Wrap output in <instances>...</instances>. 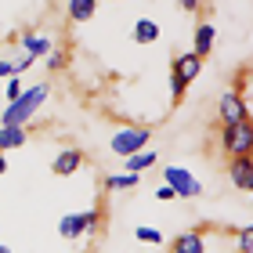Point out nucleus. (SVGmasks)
I'll list each match as a JSON object with an SVG mask.
<instances>
[{
    "label": "nucleus",
    "instance_id": "obj_1",
    "mask_svg": "<svg viewBox=\"0 0 253 253\" xmlns=\"http://www.w3.org/2000/svg\"><path fill=\"white\" fill-rule=\"evenodd\" d=\"M47 94H51L47 84L26 87L18 101H7V105H4V112H0V126H26V123L40 112V105L47 101Z\"/></svg>",
    "mask_w": 253,
    "mask_h": 253
},
{
    "label": "nucleus",
    "instance_id": "obj_2",
    "mask_svg": "<svg viewBox=\"0 0 253 253\" xmlns=\"http://www.w3.org/2000/svg\"><path fill=\"white\" fill-rule=\"evenodd\" d=\"M148 141H152V130H148V126H120V130H112V137H109V152L120 156V159H130L134 152L148 148Z\"/></svg>",
    "mask_w": 253,
    "mask_h": 253
},
{
    "label": "nucleus",
    "instance_id": "obj_3",
    "mask_svg": "<svg viewBox=\"0 0 253 253\" xmlns=\"http://www.w3.org/2000/svg\"><path fill=\"white\" fill-rule=\"evenodd\" d=\"M98 221H101L98 210L62 213V217H58V235L65 239V243H76V239H84V235H94V232H98Z\"/></svg>",
    "mask_w": 253,
    "mask_h": 253
},
{
    "label": "nucleus",
    "instance_id": "obj_4",
    "mask_svg": "<svg viewBox=\"0 0 253 253\" xmlns=\"http://www.w3.org/2000/svg\"><path fill=\"white\" fill-rule=\"evenodd\" d=\"M163 185H167V188H174L177 199H199V195H203V181L195 177L192 170L174 167V163H167V167H163Z\"/></svg>",
    "mask_w": 253,
    "mask_h": 253
},
{
    "label": "nucleus",
    "instance_id": "obj_5",
    "mask_svg": "<svg viewBox=\"0 0 253 253\" xmlns=\"http://www.w3.org/2000/svg\"><path fill=\"white\" fill-rule=\"evenodd\" d=\"M221 148H224L232 159L253 156V120L235 123V126H224V130H221Z\"/></svg>",
    "mask_w": 253,
    "mask_h": 253
},
{
    "label": "nucleus",
    "instance_id": "obj_6",
    "mask_svg": "<svg viewBox=\"0 0 253 253\" xmlns=\"http://www.w3.org/2000/svg\"><path fill=\"white\" fill-rule=\"evenodd\" d=\"M217 116H221L224 126H235V123H246L250 120V109H246V98L239 94L235 87H228L221 101H217Z\"/></svg>",
    "mask_w": 253,
    "mask_h": 253
},
{
    "label": "nucleus",
    "instance_id": "obj_7",
    "mask_svg": "<svg viewBox=\"0 0 253 253\" xmlns=\"http://www.w3.org/2000/svg\"><path fill=\"white\" fill-rule=\"evenodd\" d=\"M18 47H22V54H29V58H47V54L54 51V40L47 37V33H22Z\"/></svg>",
    "mask_w": 253,
    "mask_h": 253
},
{
    "label": "nucleus",
    "instance_id": "obj_8",
    "mask_svg": "<svg viewBox=\"0 0 253 253\" xmlns=\"http://www.w3.org/2000/svg\"><path fill=\"white\" fill-rule=\"evenodd\" d=\"M80 167H84V152H80V148H62V152L51 159V174L54 177H73Z\"/></svg>",
    "mask_w": 253,
    "mask_h": 253
},
{
    "label": "nucleus",
    "instance_id": "obj_9",
    "mask_svg": "<svg viewBox=\"0 0 253 253\" xmlns=\"http://www.w3.org/2000/svg\"><path fill=\"white\" fill-rule=\"evenodd\" d=\"M228 177L239 192H250L253 195V156H243V159H232L228 163Z\"/></svg>",
    "mask_w": 253,
    "mask_h": 253
},
{
    "label": "nucleus",
    "instance_id": "obj_10",
    "mask_svg": "<svg viewBox=\"0 0 253 253\" xmlns=\"http://www.w3.org/2000/svg\"><path fill=\"white\" fill-rule=\"evenodd\" d=\"M213 43H217V29H213V22H199L195 26V37H192V54L195 58H206V54L213 51Z\"/></svg>",
    "mask_w": 253,
    "mask_h": 253
},
{
    "label": "nucleus",
    "instance_id": "obj_11",
    "mask_svg": "<svg viewBox=\"0 0 253 253\" xmlns=\"http://www.w3.org/2000/svg\"><path fill=\"white\" fill-rule=\"evenodd\" d=\"M170 73H174V76L181 80V84H192V80L203 73V58H195L192 51H185V54H177V58H174Z\"/></svg>",
    "mask_w": 253,
    "mask_h": 253
},
{
    "label": "nucleus",
    "instance_id": "obj_12",
    "mask_svg": "<svg viewBox=\"0 0 253 253\" xmlns=\"http://www.w3.org/2000/svg\"><path fill=\"white\" fill-rule=\"evenodd\" d=\"M159 163V152H156V148H141V152H134L130 159H123V174H137V177H141L145 174V170H152Z\"/></svg>",
    "mask_w": 253,
    "mask_h": 253
},
{
    "label": "nucleus",
    "instance_id": "obj_13",
    "mask_svg": "<svg viewBox=\"0 0 253 253\" xmlns=\"http://www.w3.org/2000/svg\"><path fill=\"white\" fill-rule=\"evenodd\" d=\"M170 253H206V235L203 232H181L170 243Z\"/></svg>",
    "mask_w": 253,
    "mask_h": 253
},
{
    "label": "nucleus",
    "instance_id": "obj_14",
    "mask_svg": "<svg viewBox=\"0 0 253 253\" xmlns=\"http://www.w3.org/2000/svg\"><path fill=\"white\" fill-rule=\"evenodd\" d=\"M29 141L26 126H0V152H11V148H22Z\"/></svg>",
    "mask_w": 253,
    "mask_h": 253
},
{
    "label": "nucleus",
    "instance_id": "obj_15",
    "mask_svg": "<svg viewBox=\"0 0 253 253\" xmlns=\"http://www.w3.org/2000/svg\"><path fill=\"white\" fill-rule=\"evenodd\" d=\"M159 29L152 18H134V29H130V37H134V43H156L159 40Z\"/></svg>",
    "mask_w": 253,
    "mask_h": 253
},
{
    "label": "nucleus",
    "instance_id": "obj_16",
    "mask_svg": "<svg viewBox=\"0 0 253 253\" xmlns=\"http://www.w3.org/2000/svg\"><path fill=\"white\" fill-rule=\"evenodd\" d=\"M65 15L73 18V22H87V18L98 15V0H69V4H65Z\"/></svg>",
    "mask_w": 253,
    "mask_h": 253
},
{
    "label": "nucleus",
    "instance_id": "obj_17",
    "mask_svg": "<svg viewBox=\"0 0 253 253\" xmlns=\"http://www.w3.org/2000/svg\"><path fill=\"white\" fill-rule=\"evenodd\" d=\"M141 185V177L137 174H109L105 177V188L109 192H123V188H137Z\"/></svg>",
    "mask_w": 253,
    "mask_h": 253
},
{
    "label": "nucleus",
    "instance_id": "obj_18",
    "mask_svg": "<svg viewBox=\"0 0 253 253\" xmlns=\"http://www.w3.org/2000/svg\"><path fill=\"white\" fill-rule=\"evenodd\" d=\"M134 239H137V243H148V246H159V243H163V232H156V228L137 224V228H134Z\"/></svg>",
    "mask_w": 253,
    "mask_h": 253
},
{
    "label": "nucleus",
    "instance_id": "obj_19",
    "mask_svg": "<svg viewBox=\"0 0 253 253\" xmlns=\"http://www.w3.org/2000/svg\"><path fill=\"white\" fill-rule=\"evenodd\" d=\"M167 84H170V105H181V101H185V94H188V84H181L174 73L167 76Z\"/></svg>",
    "mask_w": 253,
    "mask_h": 253
},
{
    "label": "nucleus",
    "instance_id": "obj_20",
    "mask_svg": "<svg viewBox=\"0 0 253 253\" xmlns=\"http://www.w3.org/2000/svg\"><path fill=\"white\" fill-rule=\"evenodd\" d=\"M235 253H253V224L239 228V235H235Z\"/></svg>",
    "mask_w": 253,
    "mask_h": 253
},
{
    "label": "nucleus",
    "instance_id": "obj_21",
    "mask_svg": "<svg viewBox=\"0 0 253 253\" xmlns=\"http://www.w3.org/2000/svg\"><path fill=\"white\" fill-rule=\"evenodd\" d=\"M22 90H26V87H22V76H11V80H7V87H4V98H7V101H18V98H22Z\"/></svg>",
    "mask_w": 253,
    "mask_h": 253
},
{
    "label": "nucleus",
    "instance_id": "obj_22",
    "mask_svg": "<svg viewBox=\"0 0 253 253\" xmlns=\"http://www.w3.org/2000/svg\"><path fill=\"white\" fill-rule=\"evenodd\" d=\"M43 62H47V69H51V73H58V69L65 65V51H58V47H54V51H51Z\"/></svg>",
    "mask_w": 253,
    "mask_h": 253
},
{
    "label": "nucleus",
    "instance_id": "obj_23",
    "mask_svg": "<svg viewBox=\"0 0 253 253\" xmlns=\"http://www.w3.org/2000/svg\"><path fill=\"white\" fill-rule=\"evenodd\" d=\"M33 62H37V58H29V54H22V58L15 62V76H22V73H29V69H33Z\"/></svg>",
    "mask_w": 253,
    "mask_h": 253
},
{
    "label": "nucleus",
    "instance_id": "obj_24",
    "mask_svg": "<svg viewBox=\"0 0 253 253\" xmlns=\"http://www.w3.org/2000/svg\"><path fill=\"white\" fill-rule=\"evenodd\" d=\"M152 195H156L159 203H170V199H177V195H174V188H167V185H159V188H156Z\"/></svg>",
    "mask_w": 253,
    "mask_h": 253
},
{
    "label": "nucleus",
    "instance_id": "obj_25",
    "mask_svg": "<svg viewBox=\"0 0 253 253\" xmlns=\"http://www.w3.org/2000/svg\"><path fill=\"white\" fill-rule=\"evenodd\" d=\"M15 76V62L11 58H0V80H11Z\"/></svg>",
    "mask_w": 253,
    "mask_h": 253
},
{
    "label": "nucleus",
    "instance_id": "obj_26",
    "mask_svg": "<svg viewBox=\"0 0 253 253\" xmlns=\"http://www.w3.org/2000/svg\"><path fill=\"white\" fill-rule=\"evenodd\" d=\"M181 11H199V0H181Z\"/></svg>",
    "mask_w": 253,
    "mask_h": 253
},
{
    "label": "nucleus",
    "instance_id": "obj_27",
    "mask_svg": "<svg viewBox=\"0 0 253 253\" xmlns=\"http://www.w3.org/2000/svg\"><path fill=\"white\" fill-rule=\"evenodd\" d=\"M4 170H7V159H4V152H0V174H4Z\"/></svg>",
    "mask_w": 253,
    "mask_h": 253
},
{
    "label": "nucleus",
    "instance_id": "obj_28",
    "mask_svg": "<svg viewBox=\"0 0 253 253\" xmlns=\"http://www.w3.org/2000/svg\"><path fill=\"white\" fill-rule=\"evenodd\" d=\"M0 253H11V250H7V246H0Z\"/></svg>",
    "mask_w": 253,
    "mask_h": 253
}]
</instances>
